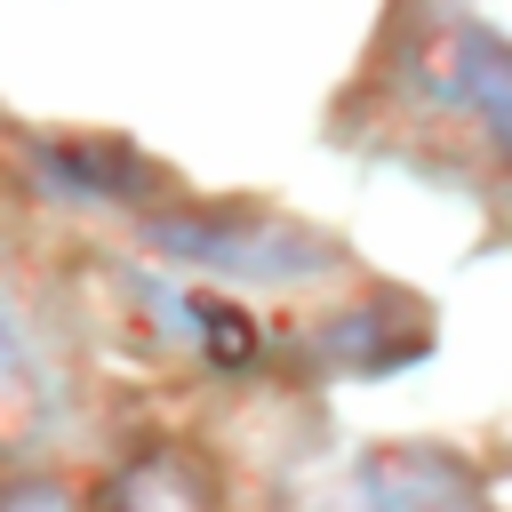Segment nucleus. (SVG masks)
Returning <instances> with one entry per match:
<instances>
[{
    "instance_id": "1",
    "label": "nucleus",
    "mask_w": 512,
    "mask_h": 512,
    "mask_svg": "<svg viewBox=\"0 0 512 512\" xmlns=\"http://www.w3.org/2000/svg\"><path fill=\"white\" fill-rule=\"evenodd\" d=\"M144 232H152V248H168L200 272H232V280H264V288L312 280L336 256L320 232H304L288 216H264V208H168Z\"/></svg>"
},
{
    "instance_id": "2",
    "label": "nucleus",
    "mask_w": 512,
    "mask_h": 512,
    "mask_svg": "<svg viewBox=\"0 0 512 512\" xmlns=\"http://www.w3.org/2000/svg\"><path fill=\"white\" fill-rule=\"evenodd\" d=\"M440 96L480 128V144L512 176V40L472 24V16H456L448 40H440Z\"/></svg>"
},
{
    "instance_id": "4",
    "label": "nucleus",
    "mask_w": 512,
    "mask_h": 512,
    "mask_svg": "<svg viewBox=\"0 0 512 512\" xmlns=\"http://www.w3.org/2000/svg\"><path fill=\"white\" fill-rule=\"evenodd\" d=\"M40 168H48V184H64L80 200H144L136 192L144 160L128 144H56V152H40Z\"/></svg>"
},
{
    "instance_id": "7",
    "label": "nucleus",
    "mask_w": 512,
    "mask_h": 512,
    "mask_svg": "<svg viewBox=\"0 0 512 512\" xmlns=\"http://www.w3.org/2000/svg\"><path fill=\"white\" fill-rule=\"evenodd\" d=\"M8 392H24V344H16V328H8V312H0V400Z\"/></svg>"
},
{
    "instance_id": "5",
    "label": "nucleus",
    "mask_w": 512,
    "mask_h": 512,
    "mask_svg": "<svg viewBox=\"0 0 512 512\" xmlns=\"http://www.w3.org/2000/svg\"><path fill=\"white\" fill-rule=\"evenodd\" d=\"M368 512H472L440 464H376L368 472Z\"/></svg>"
},
{
    "instance_id": "3",
    "label": "nucleus",
    "mask_w": 512,
    "mask_h": 512,
    "mask_svg": "<svg viewBox=\"0 0 512 512\" xmlns=\"http://www.w3.org/2000/svg\"><path fill=\"white\" fill-rule=\"evenodd\" d=\"M104 512H216V480L184 448H144L112 472Z\"/></svg>"
},
{
    "instance_id": "6",
    "label": "nucleus",
    "mask_w": 512,
    "mask_h": 512,
    "mask_svg": "<svg viewBox=\"0 0 512 512\" xmlns=\"http://www.w3.org/2000/svg\"><path fill=\"white\" fill-rule=\"evenodd\" d=\"M0 512H88V504H80V488L56 480V472H8V480H0Z\"/></svg>"
}]
</instances>
